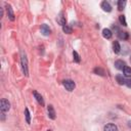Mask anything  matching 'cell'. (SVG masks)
I'll return each instance as SVG.
<instances>
[{
    "label": "cell",
    "instance_id": "obj_24",
    "mask_svg": "<svg viewBox=\"0 0 131 131\" xmlns=\"http://www.w3.org/2000/svg\"><path fill=\"white\" fill-rule=\"evenodd\" d=\"M48 131H50V130H48Z\"/></svg>",
    "mask_w": 131,
    "mask_h": 131
},
{
    "label": "cell",
    "instance_id": "obj_9",
    "mask_svg": "<svg viewBox=\"0 0 131 131\" xmlns=\"http://www.w3.org/2000/svg\"><path fill=\"white\" fill-rule=\"evenodd\" d=\"M102 36L105 38V39H111L113 34H112V31L108 30V29H103L102 30Z\"/></svg>",
    "mask_w": 131,
    "mask_h": 131
},
{
    "label": "cell",
    "instance_id": "obj_13",
    "mask_svg": "<svg viewBox=\"0 0 131 131\" xmlns=\"http://www.w3.org/2000/svg\"><path fill=\"white\" fill-rule=\"evenodd\" d=\"M113 49H114V52H115V53H119V52H120L121 46H120V44H119L118 41H115V42L113 43Z\"/></svg>",
    "mask_w": 131,
    "mask_h": 131
},
{
    "label": "cell",
    "instance_id": "obj_20",
    "mask_svg": "<svg viewBox=\"0 0 131 131\" xmlns=\"http://www.w3.org/2000/svg\"><path fill=\"white\" fill-rule=\"evenodd\" d=\"M119 20H120V23H121L123 26H127V21H126V18H125L124 15H120V16H119Z\"/></svg>",
    "mask_w": 131,
    "mask_h": 131
},
{
    "label": "cell",
    "instance_id": "obj_15",
    "mask_svg": "<svg viewBox=\"0 0 131 131\" xmlns=\"http://www.w3.org/2000/svg\"><path fill=\"white\" fill-rule=\"evenodd\" d=\"M118 36H119V38H120V39H122V40H126V39H128V33H127V32L119 31Z\"/></svg>",
    "mask_w": 131,
    "mask_h": 131
},
{
    "label": "cell",
    "instance_id": "obj_18",
    "mask_svg": "<svg viewBox=\"0 0 131 131\" xmlns=\"http://www.w3.org/2000/svg\"><path fill=\"white\" fill-rule=\"evenodd\" d=\"M62 31H63L64 33H67V34H71V33H72V28H71L70 26L66 25V26L62 27Z\"/></svg>",
    "mask_w": 131,
    "mask_h": 131
},
{
    "label": "cell",
    "instance_id": "obj_4",
    "mask_svg": "<svg viewBox=\"0 0 131 131\" xmlns=\"http://www.w3.org/2000/svg\"><path fill=\"white\" fill-rule=\"evenodd\" d=\"M6 10H7V15L10 20H14V13L12 11V8L9 4H6Z\"/></svg>",
    "mask_w": 131,
    "mask_h": 131
},
{
    "label": "cell",
    "instance_id": "obj_22",
    "mask_svg": "<svg viewBox=\"0 0 131 131\" xmlns=\"http://www.w3.org/2000/svg\"><path fill=\"white\" fill-rule=\"evenodd\" d=\"M25 115H26V119H27V123H28V124H30V122H31V120H30V113H29V110H28V108H26V110H25Z\"/></svg>",
    "mask_w": 131,
    "mask_h": 131
},
{
    "label": "cell",
    "instance_id": "obj_3",
    "mask_svg": "<svg viewBox=\"0 0 131 131\" xmlns=\"http://www.w3.org/2000/svg\"><path fill=\"white\" fill-rule=\"evenodd\" d=\"M63 86H64V88L67 89V90H69V91H72V90H74V88H75V82L74 81H72V80H66V81H63Z\"/></svg>",
    "mask_w": 131,
    "mask_h": 131
},
{
    "label": "cell",
    "instance_id": "obj_16",
    "mask_svg": "<svg viewBox=\"0 0 131 131\" xmlns=\"http://www.w3.org/2000/svg\"><path fill=\"white\" fill-rule=\"evenodd\" d=\"M123 73H124V76H126V77H131V68L125 67L124 70H123Z\"/></svg>",
    "mask_w": 131,
    "mask_h": 131
},
{
    "label": "cell",
    "instance_id": "obj_19",
    "mask_svg": "<svg viewBox=\"0 0 131 131\" xmlns=\"http://www.w3.org/2000/svg\"><path fill=\"white\" fill-rule=\"evenodd\" d=\"M73 57H74V60L76 62H80V56H79L77 51H73Z\"/></svg>",
    "mask_w": 131,
    "mask_h": 131
},
{
    "label": "cell",
    "instance_id": "obj_23",
    "mask_svg": "<svg viewBox=\"0 0 131 131\" xmlns=\"http://www.w3.org/2000/svg\"><path fill=\"white\" fill-rule=\"evenodd\" d=\"M126 85H127L129 88H131V78L128 79V80H126Z\"/></svg>",
    "mask_w": 131,
    "mask_h": 131
},
{
    "label": "cell",
    "instance_id": "obj_5",
    "mask_svg": "<svg viewBox=\"0 0 131 131\" xmlns=\"http://www.w3.org/2000/svg\"><path fill=\"white\" fill-rule=\"evenodd\" d=\"M41 33L44 35V36H49V34H50V29H49V27L47 26V25H42L41 26Z\"/></svg>",
    "mask_w": 131,
    "mask_h": 131
},
{
    "label": "cell",
    "instance_id": "obj_11",
    "mask_svg": "<svg viewBox=\"0 0 131 131\" xmlns=\"http://www.w3.org/2000/svg\"><path fill=\"white\" fill-rule=\"evenodd\" d=\"M56 20H57V23H58L59 25H61L62 27H63V26H66V17L63 16V14H62V13H60V14L57 16Z\"/></svg>",
    "mask_w": 131,
    "mask_h": 131
},
{
    "label": "cell",
    "instance_id": "obj_6",
    "mask_svg": "<svg viewBox=\"0 0 131 131\" xmlns=\"http://www.w3.org/2000/svg\"><path fill=\"white\" fill-rule=\"evenodd\" d=\"M33 94H34V96H35L36 100L38 101V103H39V104H41V105L43 106V105H44V100H43L42 96H41L37 91H33Z\"/></svg>",
    "mask_w": 131,
    "mask_h": 131
},
{
    "label": "cell",
    "instance_id": "obj_2",
    "mask_svg": "<svg viewBox=\"0 0 131 131\" xmlns=\"http://www.w3.org/2000/svg\"><path fill=\"white\" fill-rule=\"evenodd\" d=\"M0 108H1V112L2 113H5V112L9 111V108H10L9 101L7 99H5V98H2L1 99V102H0Z\"/></svg>",
    "mask_w": 131,
    "mask_h": 131
},
{
    "label": "cell",
    "instance_id": "obj_7",
    "mask_svg": "<svg viewBox=\"0 0 131 131\" xmlns=\"http://www.w3.org/2000/svg\"><path fill=\"white\" fill-rule=\"evenodd\" d=\"M103 130L104 131H118V127L115 124H106Z\"/></svg>",
    "mask_w": 131,
    "mask_h": 131
},
{
    "label": "cell",
    "instance_id": "obj_10",
    "mask_svg": "<svg viewBox=\"0 0 131 131\" xmlns=\"http://www.w3.org/2000/svg\"><path fill=\"white\" fill-rule=\"evenodd\" d=\"M115 67H116V69H118V70H124V68L126 67L125 66V62L123 61V60H116V62H115Z\"/></svg>",
    "mask_w": 131,
    "mask_h": 131
},
{
    "label": "cell",
    "instance_id": "obj_17",
    "mask_svg": "<svg viewBox=\"0 0 131 131\" xmlns=\"http://www.w3.org/2000/svg\"><path fill=\"white\" fill-rule=\"evenodd\" d=\"M125 5H126V1L125 0H119V2H118V9L119 10L124 9Z\"/></svg>",
    "mask_w": 131,
    "mask_h": 131
},
{
    "label": "cell",
    "instance_id": "obj_21",
    "mask_svg": "<svg viewBox=\"0 0 131 131\" xmlns=\"http://www.w3.org/2000/svg\"><path fill=\"white\" fill-rule=\"evenodd\" d=\"M94 73H96L97 75H101V76L104 75V71H103L102 69H100V68H96V69H94Z\"/></svg>",
    "mask_w": 131,
    "mask_h": 131
},
{
    "label": "cell",
    "instance_id": "obj_1",
    "mask_svg": "<svg viewBox=\"0 0 131 131\" xmlns=\"http://www.w3.org/2000/svg\"><path fill=\"white\" fill-rule=\"evenodd\" d=\"M20 55H21V67H23V73L25 76H28V61H27V57H26V53L24 51H20Z\"/></svg>",
    "mask_w": 131,
    "mask_h": 131
},
{
    "label": "cell",
    "instance_id": "obj_12",
    "mask_svg": "<svg viewBox=\"0 0 131 131\" xmlns=\"http://www.w3.org/2000/svg\"><path fill=\"white\" fill-rule=\"evenodd\" d=\"M48 116L50 119H55V112L52 105H48Z\"/></svg>",
    "mask_w": 131,
    "mask_h": 131
},
{
    "label": "cell",
    "instance_id": "obj_14",
    "mask_svg": "<svg viewBox=\"0 0 131 131\" xmlns=\"http://www.w3.org/2000/svg\"><path fill=\"white\" fill-rule=\"evenodd\" d=\"M116 79H117V82H118L120 85L126 84V80H125V78L123 77V75H117V76H116Z\"/></svg>",
    "mask_w": 131,
    "mask_h": 131
},
{
    "label": "cell",
    "instance_id": "obj_8",
    "mask_svg": "<svg viewBox=\"0 0 131 131\" xmlns=\"http://www.w3.org/2000/svg\"><path fill=\"white\" fill-rule=\"evenodd\" d=\"M101 8H102L104 11H106V12H110V11L112 10V6H111V4H110L107 1L101 2Z\"/></svg>",
    "mask_w": 131,
    "mask_h": 131
}]
</instances>
